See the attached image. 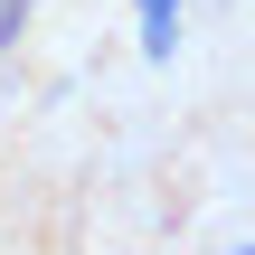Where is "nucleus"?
I'll list each match as a JSON object with an SVG mask.
<instances>
[{
    "label": "nucleus",
    "mask_w": 255,
    "mask_h": 255,
    "mask_svg": "<svg viewBox=\"0 0 255 255\" xmlns=\"http://www.w3.org/2000/svg\"><path fill=\"white\" fill-rule=\"evenodd\" d=\"M132 19H142V57L170 66V47H180V0H132Z\"/></svg>",
    "instance_id": "nucleus-1"
}]
</instances>
